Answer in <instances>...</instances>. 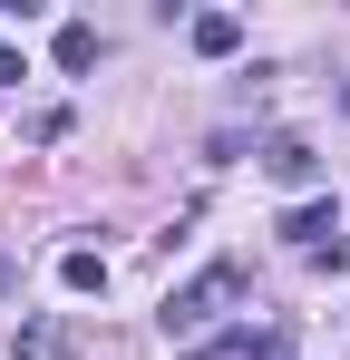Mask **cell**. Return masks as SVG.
Wrapping results in <instances>:
<instances>
[{
    "label": "cell",
    "instance_id": "3957f363",
    "mask_svg": "<svg viewBox=\"0 0 350 360\" xmlns=\"http://www.w3.org/2000/svg\"><path fill=\"white\" fill-rule=\"evenodd\" d=\"M283 234L302 243L311 263H321V253H341V205H331V195H302V205L283 214Z\"/></svg>",
    "mask_w": 350,
    "mask_h": 360
},
{
    "label": "cell",
    "instance_id": "8992f818",
    "mask_svg": "<svg viewBox=\"0 0 350 360\" xmlns=\"http://www.w3.org/2000/svg\"><path fill=\"white\" fill-rule=\"evenodd\" d=\"M58 283H68L78 302H88V292H108V253H88V243H78V253H58Z\"/></svg>",
    "mask_w": 350,
    "mask_h": 360
},
{
    "label": "cell",
    "instance_id": "6da1fadb",
    "mask_svg": "<svg viewBox=\"0 0 350 360\" xmlns=\"http://www.w3.org/2000/svg\"><path fill=\"white\" fill-rule=\"evenodd\" d=\"M243 292H253V263H243V253H224V263H205L195 283H175L156 321H166L175 341H205V321H214L224 302H243Z\"/></svg>",
    "mask_w": 350,
    "mask_h": 360
},
{
    "label": "cell",
    "instance_id": "277c9868",
    "mask_svg": "<svg viewBox=\"0 0 350 360\" xmlns=\"http://www.w3.org/2000/svg\"><path fill=\"white\" fill-rule=\"evenodd\" d=\"M263 176L283 185V195H311V185H321V156H311L302 136H273V146H263Z\"/></svg>",
    "mask_w": 350,
    "mask_h": 360
},
{
    "label": "cell",
    "instance_id": "52a82bcc",
    "mask_svg": "<svg viewBox=\"0 0 350 360\" xmlns=\"http://www.w3.org/2000/svg\"><path fill=\"white\" fill-rule=\"evenodd\" d=\"M58 68H68V78H78V68H98V30H88V20H68V30H58Z\"/></svg>",
    "mask_w": 350,
    "mask_h": 360
},
{
    "label": "cell",
    "instance_id": "ba28073f",
    "mask_svg": "<svg viewBox=\"0 0 350 360\" xmlns=\"http://www.w3.org/2000/svg\"><path fill=\"white\" fill-rule=\"evenodd\" d=\"M68 136V108H30V146H58Z\"/></svg>",
    "mask_w": 350,
    "mask_h": 360
},
{
    "label": "cell",
    "instance_id": "5b68a950",
    "mask_svg": "<svg viewBox=\"0 0 350 360\" xmlns=\"http://www.w3.org/2000/svg\"><path fill=\"white\" fill-rule=\"evenodd\" d=\"M185 39H195L205 59H233V49H243V20H233V10H195V20H185Z\"/></svg>",
    "mask_w": 350,
    "mask_h": 360
},
{
    "label": "cell",
    "instance_id": "7a4b0ae2",
    "mask_svg": "<svg viewBox=\"0 0 350 360\" xmlns=\"http://www.w3.org/2000/svg\"><path fill=\"white\" fill-rule=\"evenodd\" d=\"M195 360H292V321H243V331H205L195 341Z\"/></svg>",
    "mask_w": 350,
    "mask_h": 360
},
{
    "label": "cell",
    "instance_id": "30bf717a",
    "mask_svg": "<svg viewBox=\"0 0 350 360\" xmlns=\"http://www.w3.org/2000/svg\"><path fill=\"white\" fill-rule=\"evenodd\" d=\"M341 108H350V88H341Z\"/></svg>",
    "mask_w": 350,
    "mask_h": 360
},
{
    "label": "cell",
    "instance_id": "9c48e42d",
    "mask_svg": "<svg viewBox=\"0 0 350 360\" xmlns=\"http://www.w3.org/2000/svg\"><path fill=\"white\" fill-rule=\"evenodd\" d=\"M20 78H30V59H20V49H0V88H20Z\"/></svg>",
    "mask_w": 350,
    "mask_h": 360
}]
</instances>
